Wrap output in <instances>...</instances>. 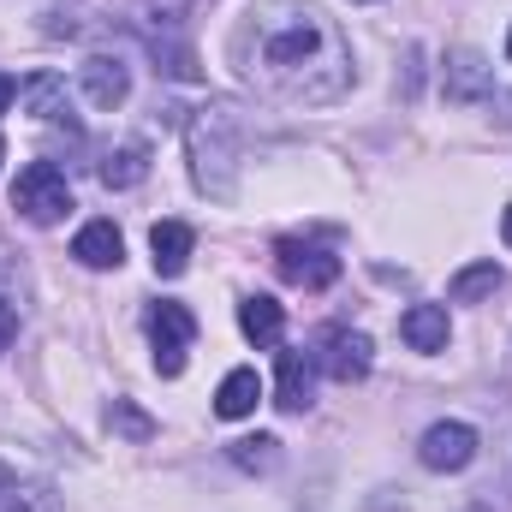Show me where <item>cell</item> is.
<instances>
[{"label": "cell", "instance_id": "cell-1", "mask_svg": "<svg viewBox=\"0 0 512 512\" xmlns=\"http://www.w3.org/2000/svg\"><path fill=\"white\" fill-rule=\"evenodd\" d=\"M227 54L239 78L274 102L322 108L352 90V42L316 0H256L239 12Z\"/></svg>", "mask_w": 512, "mask_h": 512}, {"label": "cell", "instance_id": "cell-2", "mask_svg": "<svg viewBox=\"0 0 512 512\" xmlns=\"http://www.w3.org/2000/svg\"><path fill=\"white\" fill-rule=\"evenodd\" d=\"M233 167H239V126L233 108H203L191 120V173L209 197H233Z\"/></svg>", "mask_w": 512, "mask_h": 512}, {"label": "cell", "instance_id": "cell-3", "mask_svg": "<svg viewBox=\"0 0 512 512\" xmlns=\"http://www.w3.org/2000/svg\"><path fill=\"white\" fill-rule=\"evenodd\" d=\"M126 12H131V24L143 30L149 54H155V60H167V72H173V78H197V60H191V48L179 42L191 0H131Z\"/></svg>", "mask_w": 512, "mask_h": 512}, {"label": "cell", "instance_id": "cell-4", "mask_svg": "<svg viewBox=\"0 0 512 512\" xmlns=\"http://www.w3.org/2000/svg\"><path fill=\"white\" fill-rule=\"evenodd\" d=\"M12 209L30 221V227H54L66 209H72V185L54 161H30L18 179H12Z\"/></svg>", "mask_w": 512, "mask_h": 512}, {"label": "cell", "instance_id": "cell-5", "mask_svg": "<svg viewBox=\"0 0 512 512\" xmlns=\"http://www.w3.org/2000/svg\"><path fill=\"white\" fill-rule=\"evenodd\" d=\"M143 328H149V346H155V370L173 382V376L185 370V352H191V340H197V316H191L185 304L161 298V304H149Z\"/></svg>", "mask_w": 512, "mask_h": 512}, {"label": "cell", "instance_id": "cell-6", "mask_svg": "<svg viewBox=\"0 0 512 512\" xmlns=\"http://www.w3.org/2000/svg\"><path fill=\"white\" fill-rule=\"evenodd\" d=\"M274 268L286 286H304V292H328L340 280V256L322 251V245H304V239H280L274 245Z\"/></svg>", "mask_w": 512, "mask_h": 512}, {"label": "cell", "instance_id": "cell-7", "mask_svg": "<svg viewBox=\"0 0 512 512\" xmlns=\"http://www.w3.org/2000/svg\"><path fill=\"white\" fill-rule=\"evenodd\" d=\"M316 364H322L334 382H364L370 364H376V346H370V334H358V328H328V334L316 340Z\"/></svg>", "mask_w": 512, "mask_h": 512}, {"label": "cell", "instance_id": "cell-8", "mask_svg": "<svg viewBox=\"0 0 512 512\" xmlns=\"http://www.w3.org/2000/svg\"><path fill=\"white\" fill-rule=\"evenodd\" d=\"M477 429L471 423H459V417H447V423H429L423 429V441H417V459L429 465V471H465L471 459H477Z\"/></svg>", "mask_w": 512, "mask_h": 512}, {"label": "cell", "instance_id": "cell-9", "mask_svg": "<svg viewBox=\"0 0 512 512\" xmlns=\"http://www.w3.org/2000/svg\"><path fill=\"white\" fill-rule=\"evenodd\" d=\"M441 84H447V102H483V96H495V66L477 48H453Z\"/></svg>", "mask_w": 512, "mask_h": 512}, {"label": "cell", "instance_id": "cell-10", "mask_svg": "<svg viewBox=\"0 0 512 512\" xmlns=\"http://www.w3.org/2000/svg\"><path fill=\"white\" fill-rule=\"evenodd\" d=\"M78 84H84L90 108H102V114H114V108L131 96V72L114 60V54H90V60L78 66Z\"/></svg>", "mask_w": 512, "mask_h": 512}, {"label": "cell", "instance_id": "cell-11", "mask_svg": "<svg viewBox=\"0 0 512 512\" xmlns=\"http://www.w3.org/2000/svg\"><path fill=\"white\" fill-rule=\"evenodd\" d=\"M310 387H316V358H310V352H280L274 405H280V411H310Z\"/></svg>", "mask_w": 512, "mask_h": 512}, {"label": "cell", "instance_id": "cell-12", "mask_svg": "<svg viewBox=\"0 0 512 512\" xmlns=\"http://www.w3.org/2000/svg\"><path fill=\"white\" fill-rule=\"evenodd\" d=\"M72 256H78L84 268H120V262H126V239H120L114 221H84L78 239H72Z\"/></svg>", "mask_w": 512, "mask_h": 512}, {"label": "cell", "instance_id": "cell-13", "mask_svg": "<svg viewBox=\"0 0 512 512\" xmlns=\"http://www.w3.org/2000/svg\"><path fill=\"white\" fill-rule=\"evenodd\" d=\"M96 179L108 185V191H131V185H143L149 179V143H120V149H108L102 161H96Z\"/></svg>", "mask_w": 512, "mask_h": 512}, {"label": "cell", "instance_id": "cell-14", "mask_svg": "<svg viewBox=\"0 0 512 512\" xmlns=\"http://www.w3.org/2000/svg\"><path fill=\"white\" fill-rule=\"evenodd\" d=\"M399 334H405V346L411 352H447V310L441 304H411L405 316H399Z\"/></svg>", "mask_w": 512, "mask_h": 512}, {"label": "cell", "instance_id": "cell-15", "mask_svg": "<svg viewBox=\"0 0 512 512\" xmlns=\"http://www.w3.org/2000/svg\"><path fill=\"white\" fill-rule=\"evenodd\" d=\"M191 245H197V233L185 227V221H155V233H149V251H155V274H185L191 268Z\"/></svg>", "mask_w": 512, "mask_h": 512}, {"label": "cell", "instance_id": "cell-16", "mask_svg": "<svg viewBox=\"0 0 512 512\" xmlns=\"http://www.w3.org/2000/svg\"><path fill=\"white\" fill-rule=\"evenodd\" d=\"M18 102L36 114V120H66V78L60 72H30L18 84Z\"/></svg>", "mask_w": 512, "mask_h": 512}, {"label": "cell", "instance_id": "cell-17", "mask_svg": "<svg viewBox=\"0 0 512 512\" xmlns=\"http://www.w3.org/2000/svg\"><path fill=\"white\" fill-rule=\"evenodd\" d=\"M239 328H245V340L251 346H280V334H286V310L274 304V298H245L239 304Z\"/></svg>", "mask_w": 512, "mask_h": 512}, {"label": "cell", "instance_id": "cell-18", "mask_svg": "<svg viewBox=\"0 0 512 512\" xmlns=\"http://www.w3.org/2000/svg\"><path fill=\"white\" fill-rule=\"evenodd\" d=\"M256 399H262V376L256 370H233L221 393H215V417H227V423H239V417H251Z\"/></svg>", "mask_w": 512, "mask_h": 512}, {"label": "cell", "instance_id": "cell-19", "mask_svg": "<svg viewBox=\"0 0 512 512\" xmlns=\"http://www.w3.org/2000/svg\"><path fill=\"white\" fill-rule=\"evenodd\" d=\"M501 286H507V274H501L495 262H471V268H459V274H453L447 298H453V304H477V298H495Z\"/></svg>", "mask_w": 512, "mask_h": 512}, {"label": "cell", "instance_id": "cell-20", "mask_svg": "<svg viewBox=\"0 0 512 512\" xmlns=\"http://www.w3.org/2000/svg\"><path fill=\"white\" fill-rule=\"evenodd\" d=\"M227 459H233L239 471H256V477H262V471L280 465V441H274V435H245V441L227 447Z\"/></svg>", "mask_w": 512, "mask_h": 512}, {"label": "cell", "instance_id": "cell-21", "mask_svg": "<svg viewBox=\"0 0 512 512\" xmlns=\"http://www.w3.org/2000/svg\"><path fill=\"white\" fill-rule=\"evenodd\" d=\"M6 512H66V507H60V495H54L48 483H12Z\"/></svg>", "mask_w": 512, "mask_h": 512}, {"label": "cell", "instance_id": "cell-22", "mask_svg": "<svg viewBox=\"0 0 512 512\" xmlns=\"http://www.w3.org/2000/svg\"><path fill=\"white\" fill-rule=\"evenodd\" d=\"M108 429H120L126 441H149V435H155V423H149L131 399H114V405H108Z\"/></svg>", "mask_w": 512, "mask_h": 512}, {"label": "cell", "instance_id": "cell-23", "mask_svg": "<svg viewBox=\"0 0 512 512\" xmlns=\"http://www.w3.org/2000/svg\"><path fill=\"white\" fill-rule=\"evenodd\" d=\"M12 340H18V310H12V304L0 298V358L12 352Z\"/></svg>", "mask_w": 512, "mask_h": 512}, {"label": "cell", "instance_id": "cell-24", "mask_svg": "<svg viewBox=\"0 0 512 512\" xmlns=\"http://www.w3.org/2000/svg\"><path fill=\"white\" fill-rule=\"evenodd\" d=\"M12 96H18V84H12V78H6V72H0V114H6V108H12Z\"/></svg>", "mask_w": 512, "mask_h": 512}, {"label": "cell", "instance_id": "cell-25", "mask_svg": "<svg viewBox=\"0 0 512 512\" xmlns=\"http://www.w3.org/2000/svg\"><path fill=\"white\" fill-rule=\"evenodd\" d=\"M12 483H18V477H12V471L0 465V512H6V495H12Z\"/></svg>", "mask_w": 512, "mask_h": 512}, {"label": "cell", "instance_id": "cell-26", "mask_svg": "<svg viewBox=\"0 0 512 512\" xmlns=\"http://www.w3.org/2000/svg\"><path fill=\"white\" fill-rule=\"evenodd\" d=\"M501 239L512 245V203H507V215H501Z\"/></svg>", "mask_w": 512, "mask_h": 512}, {"label": "cell", "instance_id": "cell-27", "mask_svg": "<svg viewBox=\"0 0 512 512\" xmlns=\"http://www.w3.org/2000/svg\"><path fill=\"white\" fill-rule=\"evenodd\" d=\"M507 60H512V36H507Z\"/></svg>", "mask_w": 512, "mask_h": 512}, {"label": "cell", "instance_id": "cell-28", "mask_svg": "<svg viewBox=\"0 0 512 512\" xmlns=\"http://www.w3.org/2000/svg\"><path fill=\"white\" fill-rule=\"evenodd\" d=\"M0 161H6V143H0Z\"/></svg>", "mask_w": 512, "mask_h": 512}, {"label": "cell", "instance_id": "cell-29", "mask_svg": "<svg viewBox=\"0 0 512 512\" xmlns=\"http://www.w3.org/2000/svg\"><path fill=\"white\" fill-rule=\"evenodd\" d=\"M477 512H483V507H477Z\"/></svg>", "mask_w": 512, "mask_h": 512}]
</instances>
